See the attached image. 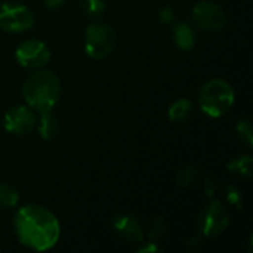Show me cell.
Listing matches in <instances>:
<instances>
[{
    "mask_svg": "<svg viewBox=\"0 0 253 253\" xmlns=\"http://www.w3.org/2000/svg\"><path fill=\"white\" fill-rule=\"evenodd\" d=\"M13 230L22 246L37 252L52 249L61 237L56 216L37 205H27L18 209L13 218Z\"/></svg>",
    "mask_w": 253,
    "mask_h": 253,
    "instance_id": "obj_1",
    "label": "cell"
},
{
    "mask_svg": "<svg viewBox=\"0 0 253 253\" xmlns=\"http://www.w3.org/2000/svg\"><path fill=\"white\" fill-rule=\"evenodd\" d=\"M61 95V82L53 71L40 70L24 80L22 96L34 111H52Z\"/></svg>",
    "mask_w": 253,
    "mask_h": 253,
    "instance_id": "obj_2",
    "label": "cell"
},
{
    "mask_svg": "<svg viewBox=\"0 0 253 253\" xmlns=\"http://www.w3.org/2000/svg\"><path fill=\"white\" fill-rule=\"evenodd\" d=\"M236 93L233 86L222 79H212L199 92V105L205 114L218 119L225 116L234 105Z\"/></svg>",
    "mask_w": 253,
    "mask_h": 253,
    "instance_id": "obj_3",
    "label": "cell"
},
{
    "mask_svg": "<svg viewBox=\"0 0 253 253\" xmlns=\"http://www.w3.org/2000/svg\"><path fill=\"white\" fill-rule=\"evenodd\" d=\"M117 44V34L114 28L105 22H93L86 28L84 50L93 59L107 58Z\"/></svg>",
    "mask_w": 253,
    "mask_h": 253,
    "instance_id": "obj_4",
    "label": "cell"
},
{
    "mask_svg": "<svg viewBox=\"0 0 253 253\" xmlns=\"http://www.w3.org/2000/svg\"><path fill=\"white\" fill-rule=\"evenodd\" d=\"M230 225V215L227 206L219 200H212L208 203L197 219L199 233L203 237H216L222 234Z\"/></svg>",
    "mask_w": 253,
    "mask_h": 253,
    "instance_id": "obj_5",
    "label": "cell"
},
{
    "mask_svg": "<svg viewBox=\"0 0 253 253\" xmlns=\"http://www.w3.org/2000/svg\"><path fill=\"white\" fill-rule=\"evenodd\" d=\"M193 24L208 33H218L227 27L228 16L227 12L215 1H200L194 6L191 12Z\"/></svg>",
    "mask_w": 253,
    "mask_h": 253,
    "instance_id": "obj_6",
    "label": "cell"
},
{
    "mask_svg": "<svg viewBox=\"0 0 253 253\" xmlns=\"http://www.w3.org/2000/svg\"><path fill=\"white\" fill-rule=\"evenodd\" d=\"M34 25L33 12L15 1L3 3L0 6V28L7 33H24Z\"/></svg>",
    "mask_w": 253,
    "mask_h": 253,
    "instance_id": "obj_7",
    "label": "cell"
},
{
    "mask_svg": "<svg viewBox=\"0 0 253 253\" xmlns=\"http://www.w3.org/2000/svg\"><path fill=\"white\" fill-rule=\"evenodd\" d=\"M15 58L25 68H40L49 62L50 49L46 43L31 39L18 44Z\"/></svg>",
    "mask_w": 253,
    "mask_h": 253,
    "instance_id": "obj_8",
    "label": "cell"
},
{
    "mask_svg": "<svg viewBox=\"0 0 253 253\" xmlns=\"http://www.w3.org/2000/svg\"><path fill=\"white\" fill-rule=\"evenodd\" d=\"M37 125L34 110L27 105H16L4 116V127L13 135H27Z\"/></svg>",
    "mask_w": 253,
    "mask_h": 253,
    "instance_id": "obj_9",
    "label": "cell"
},
{
    "mask_svg": "<svg viewBox=\"0 0 253 253\" xmlns=\"http://www.w3.org/2000/svg\"><path fill=\"white\" fill-rule=\"evenodd\" d=\"M114 231L120 239L127 243H142L145 233L141 222L130 215H119L113 221Z\"/></svg>",
    "mask_w": 253,
    "mask_h": 253,
    "instance_id": "obj_10",
    "label": "cell"
},
{
    "mask_svg": "<svg viewBox=\"0 0 253 253\" xmlns=\"http://www.w3.org/2000/svg\"><path fill=\"white\" fill-rule=\"evenodd\" d=\"M173 40L176 46L182 50H190L196 44V33L193 27L187 22H179L173 28Z\"/></svg>",
    "mask_w": 253,
    "mask_h": 253,
    "instance_id": "obj_11",
    "label": "cell"
},
{
    "mask_svg": "<svg viewBox=\"0 0 253 253\" xmlns=\"http://www.w3.org/2000/svg\"><path fill=\"white\" fill-rule=\"evenodd\" d=\"M37 130L39 135L43 139H52L55 138V135L58 133L59 125H58V119L52 114V111H46V113H40V119L37 120Z\"/></svg>",
    "mask_w": 253,
    "mask_h": 253,
    "instance_id": "obj_12",
    "label": "cell"
},
{
    "mask_svg": "<svg viewBox=\"0 0 253 253\" xmlns=\"http://www.w3.org/2000/svg\"><path fill=\"white\" fill-rule=\"evenodd\" d=\"M193 111V102L187 98H181L178 101H175L170 107H169V119L175 123H182L185 122L190 114Z\"/></svg>",
    "mask_w": 253,
    "mask_h": 253,
    "instance_id": "obj_13",
    "label": "cell"
},
{
    "mask_svg": "<svg viewBox=\"0 0 253 253\" xmlns=\"http://www.w3.org/2000/svg\"><path fill=\"white\" fill-rule=\"evenodd\" d=\"M252 166L253 160L251 156H240V157H236L234 160H231L228 163V169L239 175V176H245V178H249L251 173H252Z\"/></svg>",
    "mask_w": 253,
    "mask_h": 253,
    "instance_id": "obj_14",
    "label": "cell"
},
{
    "mask_svg": "<svg viewBox=\"0 0 253 253\" xmlns=\"http://www.w3.org/2000/svg\"><path fill=\"white\" fill-rule=\"evenodd\" d=\"M19 202L18 191L9 184H0V208H15Z\"/></svg>",
    "mask_w": 253,
    "mask_h": 253,
    "instance_id": "obj_15",
    "label": "cell"
},
{
    "mask_svg": "<svg viewBox=\"0 0 253 253\" xmlns=\"http://www.w3.org/2000/svg\"><path fill=\"white\" fill-rule=\"evenodd\" d=\"M196 178H197V168L193 165H185L176 172V176H175L176 184L182 188L190 187L196 181Z\"/></svg>",
    "mask_w": 253,
    "mask_h": 253,
    "instance_id": "obj_16",
    "label": "cell"
},
{
    "mask_svg": "<svg viewBox=\"0 0 253 253\" xmlns=\"http://www.w3.org/2000/svg\"><path fill=\"white\" fill-rule=\"evenodd\" d=\"M168 231V225L166 221L160 216H156L151 222H150V228H148V237L151 239V242H160Z\"/></svg>",
    "mask_w": 253,
    "mask_h": 253,
    "instance_id": "obj_17",
    "label": "cell"
},
{
    "mask_svg": "<svg viewBox=\"0 0 253 253\" xmlns=\"http://www.w3.org/2000/svg\"><path fill=\"white\" fill-rule=\"evenodd\" d=\"M236 132L239 135V138L242 139V142L248 147V148H252L253 144V132H252V125L249 120L243 119L237 123L236 126Z\"/></svg>",
    "mask_w": 253,
    "mask_h": 253,
    "instance_id": "obj_18",
    "label": "cell"
},
{
    "mask_svg": "<svg viewBox=\"0 0 253 253\" xmlns=\"http://www.w3.org/2000/svg\"><path fill=\"white\" fill-rule=\"evenodd\" d=\"M80 6L89 16H99L105 12V0H80Z\"/></svg>",
    "mask_w": 253,
    "mask_h": 253,
    "instance_id": "obj_19",
    "label": "cell"
},
{
    "mask_svg": "<svg viewBox=\"0 0 253 253\" xmlns=\"http://www.w3.org/2000/svg\"><path fill=\"white\" fill-rule=\"evenodd\" d=\"M227 199H228V202L233 205V206H236V208H243V194H242V191L239 190V188H236V187H228L227 188Z\"/></svg>",
    "mask_w": 253,
    "mask_h": 253,
    "instance_id": "obj_20",
    "label": "cell"
},
{
    "mask_svg": "<svg viewBox=\"0 0 253 253\" xmlns=\"http://www.w3.org/2000/svg\"><path fill=\"white\" fill-rule=\"evenodd\" d=\"M159 19H160L163 24H166V25L172 24V22L175 21V12H173V9L169 7V6H165V7L160 10V13H159Z\"/></svg>",
    "mask_w": 253,
    "mask_h": 253,
    "instance_id": "obj_21",
    "label": "cell"
},
{
    "mask_svg": "<svg viewBox=\"0 0 253 253\" xmlns=\"http://www.w3.org/2000/svg\"><path fill=\"white\" fill-rule=\"evenodd\" d=\"M138 252L139 253L163 252V248H160L157 242H148L147 245H142L141 248H138Z\"/></svg>",
    "mask_w": 253,
    "mask_h": 253,
    "instance_id": "obj_22",
    "label": "cell"
},
{
    "mask_svg": "<svg viewBox=\"0 0 253 253\" xmlns=\"http://www.w3.org/2000/svg\"><path fill=\"white\" fill-rule=\"evenodd\" d=\"M203 190H205V193H206L209 197H213V196H215V191H216V185H215V182H213L212 179H205V182H203Z\"/></svg>",
    "mask_w": 253,
    "mask_h": 253,
    "instance_id": "obj_23",
    "label": "cell"
},
{
    "mask_svg": "<svg viewBox=\"0 0 253 253\" xmlns=\"http://www.w3.org/2000/svg\"><path fill=\"white\" fill-rule=\"evenodd\" d=\"M65 0H44V6L47 9H58L64 4Z\"/></svg>",
    "mask_w": 253,
    "mask_h": 253,
    "instance_id": "obj_24",
    "label": "cell"
},
{
    "mask_svg": "<svg viewBox=\"0 0 253 253\" xmlns=\"http://www.w3.org/2000/svg\"><path fill=\"white\" fill-rule=\"evenodd\" d=\"M0 252H1V246H0Z\"/></svg>",
    "mask_w": 253,
    "mask_h": 253,
    "instance_id": "obj_25",
    "label": "cell"
}]
</instances>
